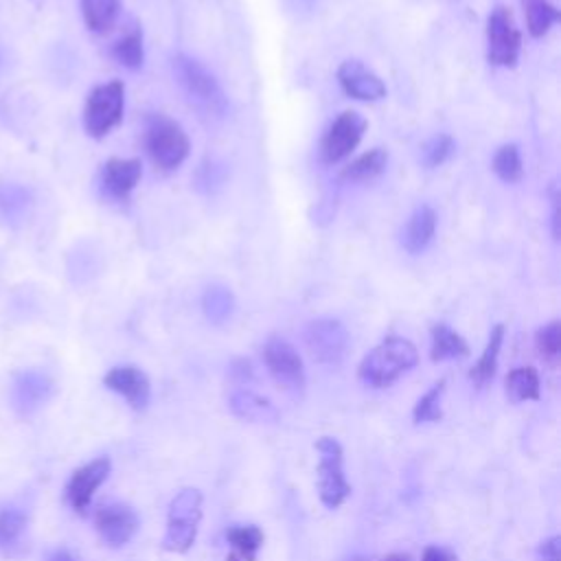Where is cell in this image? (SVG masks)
<instances>
[{
    "instance_id": "cell-13",
    "label": "cell",
    "mask_w": 561,
    "mask_h": 561,
    "mask_svg": "<svg viewBox=\"0 0 561 561\" xmlns=\"http://www.w3.org/2000/svg\"><path fill=\"white\" fill-rule=\"evenodd\" d=\"M110 469H112L110 458L101 456V458L85 462L70 476V480L66 484V500L77 513L88 511L94 491L105 482V478L110 476Z\"/></svg>"
},
{
    "instance_id": "cell-23",
    "label": "cell",
    "mask_w": 561,
    "mask_h": 561,
    "mask_svg": "<svg viewBox=\"0 0 561 561\" xmlns=\"http://www.w3.org/2000/svg\"><path fill=\"white\" fill-rule=\"evenodd\" d=\"M506 397L513 403L519 401H539V373L533 366L513 368L504 379Z\"/></svg>"
},
{
    "instance_id": "cell-31",
    "label": "cell",
    "mask_w": 561,
    "mask_h": 561,
    "mask_svg": "<svg viewBox=\"0 0 561 561\" xmlns=\"http://www.w3.org/2000/svg\"><path fill=\"white\" fill-rule=\"evenodd\" d=\"M26 528V515L20 508L0 511V548L15 546Z\"/></svg>"
},
{
    "instance_id": "cell-19",
    "label": "cell",
    "mask_w": 561,
    "mask_h": 561,
    "mask_svg": "<svg viewBox=\"0 0 561 561\" xmlns=\"http://www.w3.org/2000/svg\"><path fill=\"white\" fill-rule=\"evenodd\" d=\"M432 348L430 357L432 362H445V359H460L469 355V344L460 333L449 329L447 324L438 322L432 327Z\"/></svg>"
},
{
    "instance_id": "cell-32",
    "label": "cell",
    "mask_w": 561,
    "mask_h": 561,
    "mask_svg": "<svg viewBox=\"0 0 561 561\" xmlns=\"http://www.w3.org/2000/svg\"><path fill=\"white\" fill-rule=\"evenodd\" d=\"M535 346H537V353L546 362H554L561 353V322L552 320V322L543 324L541 329H537Z\"/></svg>"
},
{
    "instance_id": "cell-37",
    "label": "cell",
    "mask_w": 561,
    "mask_h": 561,
    "mask_svg": "<svg viewBox=\"0 0 561 561\" xmlns=\"http://www.w3.org/2000/svg\"><path fill=\"white\" fill-rule=\"evenodd\" d=\"M552 234L559 237V197H552Z\"/></svg>"
},
{
    "instance_id": "cell-29",
    "label": "cell",
    "mask_w": 561,
    "mask_h": 561,
    "mask_svg": "<svg viewBox=\"0 0 561 561\" xmlns=\"http://www.w3.org/2000/svg\"><path fill=\"white\" fill-rule=\"evenodd\" d=\"M445 392V379H440L438 383H434L414 405L412 410V419L414 423H434L443 419V410H440V399Z\"/></svg>"
},
{
    "instance_id": "cell-12",
    "label": "cell",
    "mask_w": 561,
    "mask_h": 561,
    "mask_svg": "<svg viewBox=\"0 0 561 561\" xmlns=\"http://www.w3.org/2000/svg\"><path fill=\"white\" fill-rule=\"evenodd\" d=\"M142 164L138 158H110L103 162L99 173V186L101 193L107 199L125 202L136 184L140 182Z\"/></svg>"
},
{
    "instance_id": "cell-26",
    "label": "cell",
    "mask_w": 561,
    "mask_h": 561,
    "mask_svg": "<svg viewBox=\"0 0 561 561\" xmlns=\"http://www.w3.org/2000/svg\"><path fill=\"white\" fill-rule=\"evenodd\" d=\"M202 309H204V316L213 322V324H221L226 322L230 316H232V309H234V298L230 294V289L221 287V285H213L204 291V298H202Z\"/></svg>"
},
{
    "instance_id": "cell-30",
    "label": "cell",
    "mask_w": 561,
    "mask_h": 561,
    "mask_svg": "<svg viewBox=\"0 0 561 561\" xmlns=\"http://www.w3.org/2000/svg\"><path fill=\"white\" fill-rule=\"evenodd\" d=\"M456 149V142L449 134H436L421 147V160L427 169H436L445 164Z\"/></svg>"
},
{
    "instance_id": "cell-38",
    "label": "cell",
    "mask_w": 561,
    "mask_h": 561,
    "mask_svg": "<svg viewBox=\"0 0 561 561\" xmlns=\"http://www.w3.org/2000/svg\"><path fill=\"white\" fill-rule=\"evenodd\" d=\"M46 561H77L68 550H55Z\"/></svg>"
},
{
    "instance_id": "cell-36",
    "label": "cell",
    "mask_w": 561,
    "mask_h": 561,
    "mask_svg": "<svg viewBox=\"0 0 561 561\" xmlns=\"http://www.w3.org/2000/svg\"><path fill=\"white\" fill-rule=\"evenodd\" d=\"M421 561H458L456 554H451L449 550L445 548H438V546H427L423 550V559Z\"/></svg>"
},
{
    "instance_id": "cell-6",
    "label": "cell",
    "mask_w": 561,
    "mask_h": 561,
    "mask_svg": "<svg viewBox=\"0 0 561 561\" xmlns=\"http://www.w3.org/2000/svg\"><path fill=\"white\" fill-rule=\"evenodd\" d=\"M522 33L508 7L497 4L486 20V59L493 66L513 68L519 59Z\"/></svg>"
},
{
    "instance_id": "cell-9",
    "label": "cell",
    "mask_w": 561,
    "mask_h": 561,
    "mask_svg": "<svg viewBox=\"0 0 561 561\" xmlns=\"http://www.w3.org/2000/svg\"><path fill=\"white\" fill-rule=\"evenodd\" d=\"M305 346L318 364H340L348 351V333L335 318L311 320L302 331Z\"/></svg>"
},
{
    "instance_id": "cell-7",
    "label": "cell",
    "mask_w": 561,
    "mask_h": 561,
    "mask_svg": "<svg viewBox=\"0 0 561 561\" xmlns=\"http://www.w3.org/2000/svg\"><path fill=\"white\" fill-rule=\"evenodd\" d=\"M316 449L320 454V460H318L320 500L327 508H337L351 495V484L346 482L344 469H342V445L331 436H322L316 443Z\"/></svg>"
},
{
    "instance_id": "cell-11",
    "label": "cell",
    "mask_w": 561,
    "mask_h": 561,
    "mask_svg": "<svg viewBox=\"0 0 561 561\" xmlns=\"http://www.w3.org/2000/svg\"><path fill=\"white\" fill-rule=\"evenodd\" d=\"M138 524H140V519H138L136 511L125 502L103 504L94 515L96 533L112 548L125 546L136 535Z\"/></svg>"
},
{
    "instance_id": "cell-1",
    "label": "cell",
    "mask_w": 561,
    "mask_h": 561,
    "mask_svg": "<svg viewBox=\"0 0 561 561\" xmlns=\"http://www.w3.org/2000/svg\"><path fill=\"white\" fill-rule=\"evenodd\" d=\"M171 70L191 107H195L202 116L210 121H219L226 116L228 99L215 75L208 72L197 59L184 53H175L171 57Z\"/></svg>"
},
{
    "instance_id": "cell-27",
    "label": "cell",
    "mask_w": 561,
    "mask_h": 561,
    "mask_svg": "<svg viewBox=\"0 0 561 561\" xmlns=\"http://www.w3.org/2000/svg\"><path fill=\"white\" fill-rule=\"evenodd\" d=\"M493 171L506 184H515V182H519L524 178V164H522V156H519L517 145L508 142V145H502L495 151V156H493Z\"/></svg>"
},
{
    "instance_id": "cell-28",
    "label": "cell",
    "mask_w": 561,
    "mask_h": 561,
    "mask_svg": "<svg viewBox=\"0 0 561 561\" xmlns=\"http://www.w3.org/2000/svg\"><path fill=\"white\" fill-rule=\"evenodd\" d=\"M226 539L234 550H239L245 557V561H254L256 550L263 546V530L252 524L230 526L226 530Z\"/></svg>"
},
{
    "instance_id": "cell-22",
    "label": "cell",
    "mask_w": 561,
    "mask_h": 561,
    "mask_svg": "<svg viewBox=\"0 0 561 561\" xmlns=\"http://www.w3.org/2000/svg\"><path fill=\"white\" fill-rule=\"evenodd\" d=\"M121 0H81V15L85 26L92 33H107L118 15H121Z\"/></svg>"
},
{
    "instance_id": "cell-35",
    "label": "cell",
    "mask_w": 561,
    "mask_h": 561,
    "mask_svg": "<svg viewBox=\"0 0 561 561\" xmlns=\"http://www.w3.org/2000/svg\"><path fill=\"white\" fill-rule=\"evenodd\" d=\"M230 377H232V381H237V383H248V381H252L254 379V370H252V364L248 362V359H234L232 364H230Z\"/></svg>"
},
{
    "instance_id": "cell-40",
    "label": "cell",
    "mask_w": 561,
    "mask_h": 561,
    "mask_svg": "<svg viewBox=\"0 0 561 561\" xmlns=\"http://www.w3.org/2000/svg\"><path fill=\"white\" fill-rule=\"evenodd\" d=\"M344 561H368L366 557H362V554H351L348 559H344Z\"/></svg>"
},
{
    "instance_id": "cell-24",
    "label": "cell",
    "mask_w": 561,
    "mask_h": 561,
    "mask_svg": "<svg viewBox=\"0 0 561 561\" xmlns=\"http://www.w3.org/2000/svg\"><path fill=\"white\" fill-rule=\"evenodd\" d=\"M112 57L125 66L127 70H138L145 61V44H142V31L138 24L127 28L114 44H112Z\"/></svg>"
},
{
    "instance_id": "cell-25",
    "label": "cell",
    "mask_w": 561,
    "mask_h": 561,
    "mask_svg": "<svg viewBox=\"0 0 561 561\" xmlns=\"http://www.w3.org/2000/svg\"><path fill=\"white\" fill-rule=\"evenodd\" d=\"M526 26L533 37H543L550 26L561 18L559 9L548 0H522Z\"/></svg>"
},
{
    "instance_id": "cell-33",
    "label": "cell",
    "mask_w": 561,
    "mask_h": 561,
    "mask_svg": "<svg viewBox=\"0 0 561 561\" xmlns=\"http://www.w3.org/2000/svg\"><path fill=\"white\" fill-rule=\"evenodd\" d=\"M224 178H226L224 164L217 160H206L199 164V169L195 173V186L204 193H213L224 184Z\"/></svg>"
},
{
    "instance_id": "cell-4",
    "label": "cell",
    "mask_w": 561,
    "mask_h": 561,
    "mask_svg": "<svg viewBox=\"0 0 561 561\" xmlns=\"http://www.w3.org/2000/svg\"><path fill=\"white\" fill-rule=\"evenodd\" d=\"M202 519V493L197 489H182L169 504L167 533L162 548L169 552H188L197 537Z\"/></svg>"
},
{
    "instance_id": "cell-3",
    "label": "cell",
    "mask_w": 561,
    "mask_h": 561,
    "mask_svg": "<svg viewBox=\"0 0 561 561\" xmlns=\"http://www.w3.org/2000/svg\"><path fill=\"white\" fill-rule=\"evenodd\" d=\"M145 149L158 169L173 171L186 160L191 140L182 125L167 114H149L145 121Z\"/></svg>"
},
{
    "instance_id": "cell-2",
    "label": "cell",
    "mask_w": 561,
    "mask_h": 561,
    "mask_svg": "<svg viewBox=\"0 0 561 561\" xmlns=\"http://www.w3.org/2000/svg\"><path fill=\"white\" fill-rule=\"evenodd\" d=\"M416 362V346L405 337L390 335L362 359L357 375L366 386L386 388L394 383L403 373L414 368Z\"/></svg>"
},
{
    "instance_id": "cell-15",
    "label": "cell",
    "mask_w": 561,
    "mask_h": 561,
    "mask_svg": "<svg viewBox=\"0 0 561 561\" xmlns=\"http://www.w3.org/2000/svg\"><path fill=\"white\" fill-rule=\"evenodd\" d=\"M103 383L118 392L134 410H145L151 399V383L149 377L136 366H114L105 373Z\"/></svg>"
},
{
    "instance_id": "cell-5",
    "label": "cell",
    "mask_w": 561,
    "mask_h": 561,
    "mask_svg": "<svg viewBox=\"0 0 561 561\" xmlns=\"http://www.w3.org/2000/svg\"><path fill=\"white\" fill-rule=\"evenodd\" d=\"M125 105V85L107 81L90 90L83 107V129L92 138H105L121 121Z\"/></svg>"
},
{
    "instance_id": "cell-17",
    "label": "cell",
    "mask_w": 561,
    "mask_h": 561,
    "mask_svg": "<svg viewBox=\"0 0 561 561\" xmlns=\"http://www.w3.org/2000/svg\"><path fill=\"white\" fill-rule=\"evenodd\" d=\"M228 408L241 421H250V423H276L278 421V410L267 399H263L256 392L245 390V388H237L234 392H230Z\"/></svg>"
},
{
    "instance_id": "cell-14",
    "label": "cell",
    "mask_w": 561,
    "mask_h": 561,
    "mask_svg": "<svg viewBox=\"0 0 561 561\" xmlns=\"http://www.w3.org/2000/svg\"><path fill=\"white\" fill-rule=\"evenodd\" d=\"M337 83L344 94L357 101H379L386 96V83L357 59H346L340 64Z\"/></svg>"
},
{
    "instance_id": "cell-41",
    "label": "cell",
    "mask_w": 561,
    "mask_h": 561,
    "mask_svg": "<svg viewBox=\"0 0 561 561\" xmlns=\"http://www.w3.org/2000/svg\"><path fill=\"white\" fill-rule=\"evenodd\" d=\"M226 561H239V559H237V554H228V559H226Z\"/></svg>"
},
{
    "instance_id": "cell-34",
    "label": "cell",
    "mask_w": 561,
    "mask_h": 561,
    "mask_svg": "<svg viewBox=\"0 0 561 561\" xmlns=\"http://www.w3.org/2000/svg\"><path fill=\"white\" fill-rule=\"evenodd\" d=\"M537 559L539 561H561V537L554 535V537L541 541L537 548Z\"/></svg>"
},
{
    "instance_id": "cell-10",
    "label": "cell",
    "mask_w": 561,
    "mask_h": 561,
    "mask_svg": "<svg viewBox=\"0 0 561 561\" xmlns=\"http://www.w3.org/2000/svg\"><path fill=\"white\" fill-rule=\"evenodd\" d=\"M368 123L359 112L346 110L342 112L322 134L320 140V160L324 164H335L340 160H344L346 156H351V151L359 145V140L364 138Z\"/></svg>"
},
{
    "instance_id": "cell-20",
    "label": "cell",
    "mask_w": 561,
    "mask_h": 561,
    "mask_svg": "<svg viewBox=\"0 0 561 561\" xmlns=\"http://www.w3.org/2000/svg\"><path fill=\"white\" fill-rule=\"evenodd\" d=\"M502 342H504V324H495L489 333V340H486V346L480 355V359L476 362V366L469 370V379L482 388L486 386L493 375H495V368H497V357H500V348H502Z\"/></svg>"
},
{
    "instance_id": "cell-18",
    "label": "cell",
    "mask_w": 561,
    "mask_h": 561,
    "mask_svg": "<svg viewBox=\"0 0 561 561\" xmlns=\"http://www.w3.org/2000/svg\"><path fill=\"white\" fill-rule=\"evenodd\" d=\"M436 232V213L432 206H419L412 217L408 219L403 232H401V245L410 254H419L427 248Z\"/></svg>"
},
{
    "instance_id": "cell-8",
    "label": "cell",
    "mask_w": 561,
    "mask_h": 561,
    "mask_svg": "<svg viewBox=\"0 0 561 561\" xmlns=\"http://www.w3.org/2000/svg\"><path fill=\"white\" fill-rule=\"evenodd\" d=\"M263 362L285 392L298 397L305 390V368L298 351L280 335H270L263 344Z\"/></svg>"
},
{
    "instance_id": "cell-16",
    "label": "cell",
    "mask_w": 561,
    "mask_h": 561,
    "mask_svg": "<svg viewBox=\"0 0 561 561\" xmlns=\"http://www.w3.org/2000/svg\"><path fill=\"white\" fill-rule=\"evenodd\" d=\"M50 392H53V381L44 373L26 370L15 379L13 401L20 412L28 414V412L37 410L42 403H46Z\"/></svg>"
},
{
    "instance_id": "cell-21",
    "label": "cell",
    "mask_w": 561,
    "mask_h": 561,
    "mask_svg": "<svg viewBox=\"0 0 561 561\" xmlns=\"http://www.w3.org/2000/svg\"><path fill=\"white\" fill-rule=\"evenodd\" d=\"M386 164H388L386 149L375 147V149H368L366 153L357 156L353 162H348L342 169L340 178L346 182H368V180H375L377 175H381Z\"/></svg>"
},
{
    "instance_id": "cell-39",
    "label": "cell",
    "mask_w": 561,
    "mask_h": 561,
    "mask_svg": "<svg viewBox=\"0 0 561 561\" xmlns=\"http://www.w3.org/2000/svg\"><path fill=\"white\" fill-rule=\"evenodd\" d=\"M381 561H412L410 559V554H401V552H392V554H388V557H383Z\"/></svg>"
}]
</instances>
